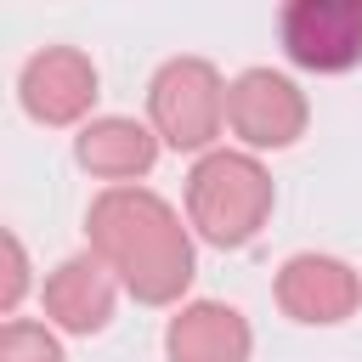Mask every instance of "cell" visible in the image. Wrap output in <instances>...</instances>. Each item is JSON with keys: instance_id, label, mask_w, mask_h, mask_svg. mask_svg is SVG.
<instances>
[{"instance_id": "obj_1", "label": "cell", "mask_w": 362, "mask_h": 362, "mask_svg": "<svg viewBox=\"0 0 362 362\" xmlns=\"http://www.w3.org/2000/svg\"><path fill=\"white\" fill-rule=\"evenodd\" d=\"M85 238L136 305H181L198 277L192 226L153 187H102L85 209Z\"/></svg>"}, {"instance_id": "obj_2", "label": "cell", "mask_w": 362, "mask_h": 362, "mask_svg": "<svg viewBox=\"0 0 362 362\" xmlns=\"http://www.w3.org/2000/svg\"><path fill=\"white\" fill-rule=\"evenodd\" d=\"M272 204H277V187H272V170L260 164V153L215 147V153L192 158V170H187V226L215 249L255 243L260 226L272 221Z\"/></svg>"}, {"instance_id": "obj_3", "label": "cell", "mask_w": 362, "mask_h": 362, "mask_svg": "<svg viewBox=\"0 0 362 362\" xmlns=\"http://www.w3.org/2000/svg\"><path fill=\"white\" fill-rule=\"evenodd\" d=\"M147 124L175 153H215L226 130V79L209 57H170L147 79Z\"/></svg>"}, {"instance_id": "obj_4", "label": "cell", "mask_w": 362, "mask_h": 362, "mask_svg": "<svg viewBox=\"0 0 362 362\" xmlns=\"http://www.w3.org/2000/svg\"><path fill=\"white\" fill-rule=\"evenodd\" d=\"M311 102L283 68H243L226 79V130L243 153H283L305 136Z\"/></svg>"}, {"instance_id": "obj_5", "label": "cell", "mask_w": 362, "mask_h": 362, "mask_svg": "<svg viewBox=\"0 0 362 362\" xmlns=\"http://www.w3.org/2000/svg\"><path fill=\"white\" fill-rule=\"evenodd\" d=\"M102 96V74L79 45H45L23 62L17 74V102L34 124L68 130V124H90V107Z\"/></svg>"}, {"instance_id": "obj_6", "label": "cell", "mask_w": 362, "mask_h": 362, "mask_svg": "<svg viewBox=\"0 0 362 362\" xmlns=\"http://www.w3.org/2000/svg\"><path fill=\"white\" fill-rule=\"evenodd\" d=\"M277 40L305 74H351L362 62V0H294L277 17Z\"/></svg>"}, {"instance_id": "obj_7", "label": "cell", "mask_w": 362, "mask_h": 362, "mask_svg": "<svg viewBox=\"0 0 362 362\" xmlns=\"http://www.w3.org/2000/svg\"><path fill=\"white\" fill-rule=\"evenodd\" d=\"M277 311L288 322H305V328H339L345 317H356L362 305V277L351 260L339 255H317V249H300L277 266Z\"/></svg>"}, {"instance_id": "obj_8", "label": "cell", "mask_w": 362, "mask_h": 362, "mask_svg": "<svg viewBox=\"0 0 362 362\" xmlns=\"http://www.w3.org/2000/svg\"><path fill=\"white\" fill-rule=\"evenodd\" d=\"M40 305H45V322L57 334H102L113 322V305H119V277L85 249V255H68L62 266L45 272L40 283Z\"/></svg>"}, {"instance_id": "obj_9", "label": "cell", "mask_w": 362, "mask_h": 362, "mask_svg": "<svg viewBox=\"0 0 362 362\" xmlns=\"http://www.w3.org/2000/svg\"><path fill=\"white\" fill-rule=\"evenodd\" d=\"M158 136L147 119L130 113H96L90 124H79L74 136V164L107 187H141V175L158 164Z\"/></svg>"}, {"instance_id": "obj_10", "label": "cell", "mask_w": 362, "mask_h": 362, "mask_svg": "<svg viewBox=\"0 0 362 362\" xmlns=\"http://www.w3.org/2000/svg\"><path fill=\"white\" fill-rule=\"evenodd\" d=\"M164 356L170 362H249L255 328L226 300H187L164 322Z\"/></svg>"}, {"instance_id": "obj_11", "label": "cell", "mask_w": 362, "mask_h": 362, "mask_svg": "<svg viewBox=\"0 0 362 362\" xmlns=\"http://www.w3.org/2000/svg\"><path fill=\"white\" fill-rule=\"evenodd\" d=\"M0 362H68V356H62V339H57L51 322L11 317L0 328Z\"/></svg>"}, {"instance_id": "obj_12", "label": "cell", "mask_w": 362, "mask_h": 362, "mask_svg": "<svg viewBox=\"0 0 362 362\" xmlns=\"http://www.w3.org/2000/svg\"><path fill=\"white\" fill-rule=\"evenodd\" d=\"M23 294H28V255H23V238L6 232V283H0V311L11 317V311L23 305Z\"/></svg>"}]
</instances>
